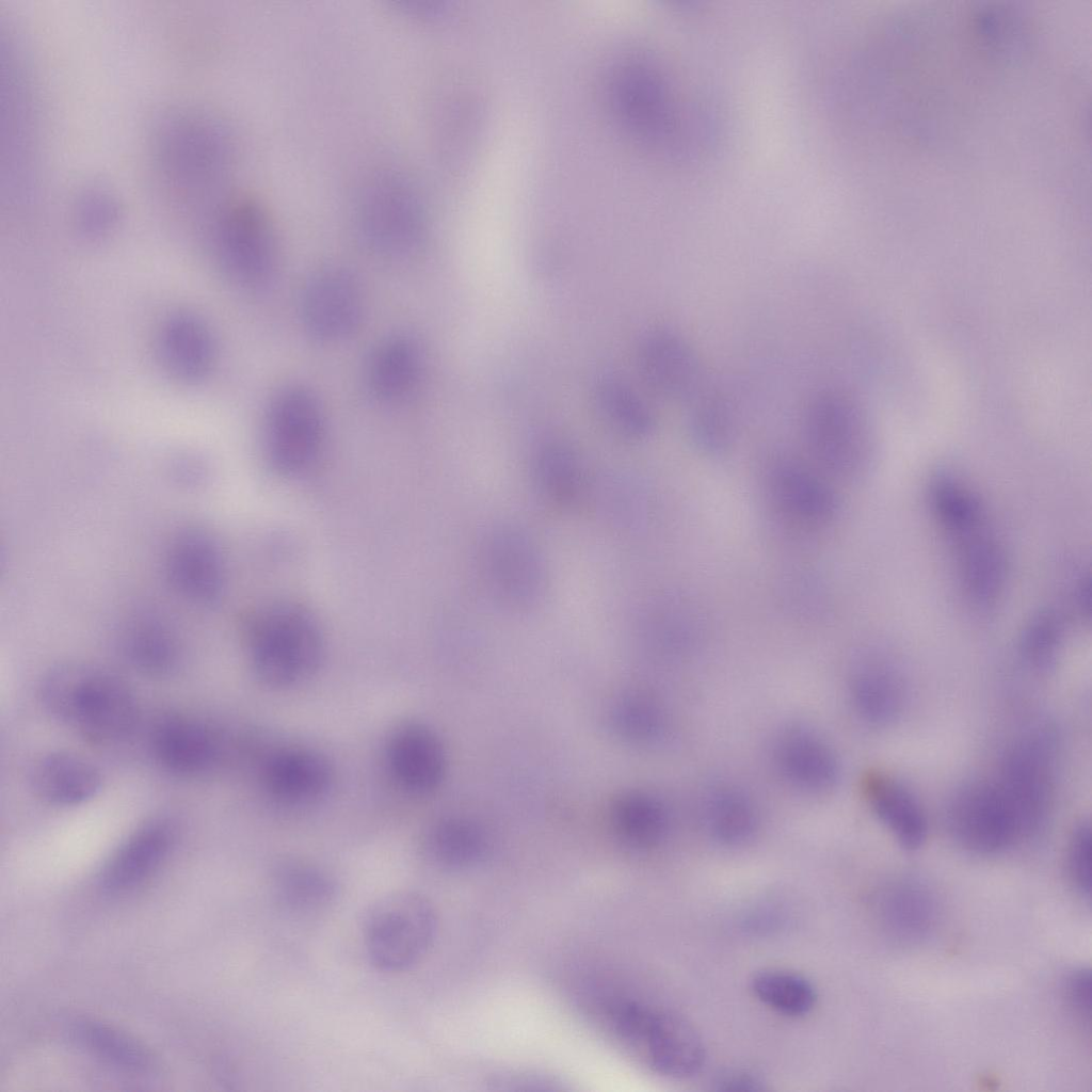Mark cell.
<instances>
[{
  "label": "cell",
  "instance_id": "cell-20",
  "mask_svg": "<svg viewBox=\"0 0 1092 1092\" xmlns=\"http://www.w3.org/2000/svg\"><path fill=\"white\" fill-rule=\"evenodd\" d=\"M532 472L541 497L559 510H572L588 495L589 479L583 464L566 441L542 440L532 454Z\"/></svg>",
  "mask_w": 1092,
  "mask_h": 1092
},
{
  "label": "cell",
  "instance_id": "cell-21",
  "mask_svg": "<svg viewBox=\"0 0 1092 1092\" xmlns=\"http://www.w3.org/2000/svg\"><path fill=\"white\" fill-rule=\"evenodd\" d=\"M705 1061V1048L695 1029L684 1018L660 1010L646 1042L641 1062L656 1073L687 1078Z\"/></svg>",
  "mask_w": 1092,
  "mask_h": 1092
},
{
  "label": "cell",
  "instance_id": "cell-24",
  "mask_svg": "<svg viewBox=\"0 0 1092 1092\" xmlns=\"http://www.w3.org/2000/svg\"><path fill=\"white\" fill-rule=\"evenodd\" d=\"M29 778L39 798L62 806L92 799L101 785V776L95 766L67 752H51L38 758L30 770Z\"/></svg>",
  "mask_w": 1092,
  "mask_h": 1092
},
{
  "label": "cell",
  "instance_id": "cell-9",
  "mask_svg": "<svg viewBox=\"0 0 1092 1092\" xmlns=\"http://www.w3.org/2000/svg\"><path fill=\"white\" fill-rule=\"evenodd\" d=\"M805 433L813 450L836 467L857 465L870 447V427L864 408L837 390L815 395L804 415Z\"/></svg>",
  "mask_w": 1092,
  "mask_h": 1092
},
{
  "label": "cell",
  "instance_id": "cell-6",
  "mask_svg": "<svg viewBox=\"0 0 1092 1092\" xmlns=\"http://www.w3.org/2000/svg\"><path fill=\"white\" fill-rule=\"evenodd\" d=\"M323 440V414L318 398L302 386L280 390L271 401L264 449L271 467L294 477L315 463Z\"/></svg>",
  "mask_w": 1092,
  "mask_h": 1092
},
{
  "label": "cell",
  "instance_id": "cell-40",
  "mask_svg": "<svg viewBox=\"0 0 1092 1092\" xmlns=\"http://www.w3.org/2000/svg\"><path fill=\"white\" fill-rule=\"evenodd\" d=\"M1069 869L1081 895L1090 899L1091 893V829L1081 822L1074 830L1069 846Z\"/></svg>",
  "mask_w": 1092,
  "mask_h": 1092
},
{
  "label": "cell",
  "instance_id": "cell-43",
  "mask_svg": "<svg viewBox=\"0 0 1092 1092\" xmlns=\"http://www.w3.org/2000/svg\"><path fill=\"white\" fill-rule=\"evenodd\" d=\"M717 1085L718 1089L725 1091H757L762 1089V1081L757 1075L742 1071L730 1072L721 1076Z\"/></svg>",
  "mask_w": 1092,
  "mask_h": 1092
},
{
  "label": "cell",
  "instance_id": "cell-18",
  "mask_svg": "<svg viewBox=\"0 0 1092 1092\" xmlns=\"http://www.w3.org/2000/svg\"><path fill=\"white\" fill-rule=\"evenodd\" d=\"M175 828L166 818H155L140 826L106 865L103 886L111 892L126 890L151 874L168 854Z\"/></svg>",
  "mask_w": 1092,
  "mask_h": 1092
},
{
  "label": "cell",
  "instance_id": "cell-30",
  "mask_svg": "<svg viewBox=\"0 0 1092 1092\" xmlns=\"http://www.w3.org/2000/svg\"><path fill=\"white\" fill-rule=\"evenodd\" d=\"M878 909L884 928L894 937L905 942L927 936L936 914L931 895L912 882H899L884 889Z\"/></svg>",
  "mask_w": 1092,
  "mask_h": 1092
},
{
  "label": "cell",
  "instance_id": "cell-4",
  "mask_svg": "<svg viewBox=\"0 0 1092 1092\" xmlns=\"http://www.w3.org/2000/svg\"><path fill=\"white\" fill-rule=\"evenodd\" d=\"M437 917L431 902L416 892H390L372 902L363 921L370 963L389 973L417 964L435 937Z\"/></svg>",
  "mask_w": 1092,
  "mask_h": 1092
},
{
  "label": "cell",
  "instance_id": "cell-36",
  "mask_svg": "<svg viewBox=\"0 0 1092 1092\" xmlns=\"http://www.w3.org/2000/svg\"><path fill=\"white\" fill-rule=\"evenodd\" d=\"M77 1033L95 1054L122 1069L145 1072L151 1066V1056L145 1047L112 1027L85 1022L78 1025Z\"/></svg>",
  "mask_w": 1092,
  "mask_h": 1092
},
{
  "label": "cell",
  "instance_id": "cell-31",
  "mask_svg": "<svg viewBox=\"0 0 1092 1092\" xmlns=\"http://www.w3.org/2000/svg\"><path fill=\"white\" fill-rule=\"evenodd\" d=\"M982 526L958 535L964 584L977 606L987 607L999 595L1003 582V559Z\"/></svg>",
  "mask_w": 1092,
  "mask_h": 1092
},
{
  "label": "cell",
  "instance_id": "cell-12",
  "mask_svg": "<svg viewBox=\"0 0 1092 1092\" xmlns=\"http://www.w3.org/2000/svg\"><path fill=\"white\" fill-rule=\"evenodd\" d=\"M363 312L360 284L346 268H322L311 275L303 289V324L317 340L337 342L351 336L359 326Z\"/></svg>",
  "mask_w": 1092,
  "mask_h": 1092
},
{
  "label": "cell",
  "instance_id": "cell-29",
  "mask_svg": "<svg viewBox=\"0 0 1092 1092\" xmlns=\"http://www.w3.org/2000/svg\"><path fill=\"white\" fill-rule=\"evenodd\" d=\"M484 832L475 822L448 817L435 822L424 835L427 858L445 870H463L480 863L486 854Z\"/></svg>",
  "mask_w": 1092,
  "mask_h": 1092
},
{
  "label": "cell",
  "instance_id": "cell-35",
  "mask_svg": "<svg viewBox=\"0 0 1092 1092\" xmlns=\"http://www.w3.org/2000/svg\"><path fill=\"white\" fill-rule=\"evenodd\" d=\"M611 723L623 738L637 743H648L663 735L665 713L652 696L630 693L624 695L613 706Z\"/></svg>",
  "mask_w": 1092,
  "mask_h": 1092
},
{
  "label": "cell",
  "instance_id": "cell-38",
  "mask_svg": "<svg viewBox=\"0 0 1092 1092\" xmlns=\"http://www.w3.org/2000/svg\"><path fill=\"white\" fill-rule=\"evenodd\" d=\"M780 473V494L792 509L812 517H821L831 511L830 495L812 478L792 468Z\"/></svg>",
  "mask_w": 1092,
  "mask_h": 1092
},
{
  "label": "cell",
  "instance_id": "cell-17",
  "mask_svg": "<svg viewBox=\"0 0 1092 1092\" xmlns=\"http://www.w3.org/2000/svg\"><path fill=\"white\" fill-rule=\"evenodd\" d=\"M333 780L327 760L307 749H284L272 754L262 769L271 797L288 804H308L324 797Z\"/></svg>",
  "mask_w": 1092,
  "mask_h": 1092
},
{
  "label": "cell",
  "instance_id": "cell-5",
  "mask_svg": "<svg viewBox=\"0 0 1092 1092\" xmlns=\"http://www.w3.org/2000/svg\"><path fill=\"white\" fill-rule=\"evenodd\" d=\"M1043 736L1025 737L1002 757L995 780L1015 819L1021 839L1046 824L1054 799V752Z\"/></svg>",
  "mask_w": 1092,
  "mask_h": 1092
},
{
  "label": "cell",
  "instance_id": "cell-34",
  "mask_svg": "<svg viewBox=\"0 0 1092 1092\" xmlns=\"http://www.w3.org/2000/svg\"><path fill=\"white\" fill-rule=\"evenodd\" d=\"M752 990L761 1002L789 1016L808 1013L816 1001V991L806 978L784 970L758 973Z\"/></svg>",
  "mask_w": 1092,
  "mask_h": 1092
},
{
  "label": "cell",
  "instance_id": "cell-25",
  "mask_svg": "<svg viewBox=\"0 0 1092 1092\" xmlns=\"http://www.w3.org/2000/svg\"><path fill=\"white\" fill-rule=\"evenodd\" d=\"M421 371L422 353L417 341L406 335H395L373 351L367 366V384L375 398L396 402L417 386Z\"/></svg>",
  "mask_w": 1092,
  "mask_h": 1092
},
{
  "label": "cell",
  "instance_id": "cell-2",
  "mask_svg": "<svg viewBox=\"0 0 1092 1092\" xmlns=\"http://www.w3.org/2000/svg\"><path fill=\"white\" fill-rule=\"evenodd\" d=\"M253 669L270 687L287 688L308 679L323 657V638L304 607L276 601L254 612L245 625Z\"/></svg>",
  "mask_w": 1092,
  "mask_h": 1092
},
{
  "label": "cell",
  "instance_id": "cell-33",
  "mask_svg": "<svg viewBox=\"0 0 1092 1092\" xmlns=\"http://www.w3.org/2000/svg\"><path fill=\"white\" fill-rule=\"evenodd\" d=\"M595 400L606 423L619 435L638 439L653 430L654 416L644 400L621 380L604 375L596 382Z\"/></svg>",
  "mask_w": 1092,
  "mask_h": 1092
},
{
  "label": "cell",
  "instance_id": "cell-37",
  "mask_svg": "<svg viewBox=\"0 0 1092 1092\" xmlns=\"http://www.w3.org/2000/svg\"><path fill=\"white\" fill-rule=\"evenodd\" d=\"M691 402L690 425L696 440L712 451L725 449L734 429L727 400L716 391H702Z\"/></svg>",
  "mask_w": 1092,
  "mask_h": 1092
},
{
  "label": "cell",
  "instance_id": "cell-28",
  "mask_svg": "<svg viewBox=\"0 0 1092 1092\" xmlns=\"http://www.w3.org/2000/svg\"><path fill=\"white\" fill-rule=\"evenodd\" d=\"M610 821L623 844L641 850L658 846L665 838L670 825L663 802L644 791L620 796L611 807Z\"/></svg>",
  "mask_w": 1092,
  "mask_h": 1092
},
{
  "label": "cell",
  "instance_id": "cell-39",
  "mask_svg": "<svg viewBox=\"0 0 1092 1092\" xmlns=\"http://www.w3.org/2000/svg\"><path fill=\"white\" fill-rule=\"evenodd\" d=\"M1061 640L1059 621L1048 613L1027 628L1021 643L1025 661L1035 669H1047L1055 661Z\"/></svg>",
  "mask_w": 1092,
  "mask_h": 1092
},
{
  "label": "cell",
  "instance_id": "cell-41",
  "mask_svg": "<svg viewBox=\"0 0 1092 1092\" xmlns=\"http://www.w3.org/2000/svg\"><path fill=\"white\" fill-rule=\"evenodd\" d=\"M1067 997L1076 1012L1085 1019L1090 1017L1091 976L1088 969L1075 971L1067 982Z\"/></svg>",
  "mask_w": 1092,
  "mask_h": 1092
},
{
  "label": "cell",
  "instance_id": "cell-14",
  "mask_svg": "<svg viewBox=\"0 0 1092 1092\" xmlns=\"http://www.w3.org/2000/svg\"><path fill=\"white\" fill-rule=\"evenodd\" d=\"M641 372L660 395L691 402L704 389L702 368L693 350L669 331L648 333L639 347Z\"/></svg>",
  "mask_w": 1092,
  "mask_h": 1092
},
{
  "label": "cell",
  "instance_id": "cell-23",
  "mask_svg": "<svg viewBox=\"0 0 1092 1092\" xmlns=\"http://www.w3.org/2000/svg\"><path fill=\"white\" fill-rule=\"evenodd\" d=\"M151 748L165 769L186 775L207 770L218 756V743L211 730L183 717L161 721L154 730Z\"/></svg>",
  "mask_w": 1092,
  "mask_h": 1092
},
{
  "label": "cell",
  "instance_id": "cell-26",
  "mask_svg": "<svg viewBox=\"0 0 1092 1092\" xmlns=\"http://www.w3.org/2000/svg\"><path fill=\"white\" fill-rule=\"evenodd\" d=\"M123 648L136 670L152 677L168 675L179 661L174 630L151 610H141L129 617L123 632Z\"/></svg>",
  "mask_w": 1092,
  "mask_h": 1092
},
{
  "label": "cell",
  "instance_id": "cell-13",
  "mask_svg": "<svg viewBox=\"0 0 1092 1092\" xmlns=\"http://www.w3.org/2000/svg\"><path fill=\"white\" fill-rule=\"evenodd\" d=\"M773 758L781 775L802 791H828L839 777L836 753L819 733L805 725L792 724L777 734Z\"/></svg>",
  "mask_w": 1092,
  "mask_h": 1092
},
{
  "label": "cell",
  "instance_id": "cell-15",
  "mask_svg": "<svg viewBox=\"0 0 1092 1092\" xmlns=\"http://www.w3.org/2000/svg\"><path fill=\"white\" fill-rule=\"evenodd\" d=\"M386 755L394 777L413 793H429L444 778V746L437 735L424 724L407 722L399 725L389 736Z\"/></svg>",
  "mask_w": 1092,
  "mask_h": 1092
},
{
  "label": "cell",
  "instance_id": "cell-19",
  "mask_svg": "<svg viewBox=\"0 0 1092 1092\" xmlns=\"http://www.w3.org/2000/svg\"><path fill=\"white\" fill-rule=\"evenodd\" d=\"M863 793L879 820L908 850L919 848L928 834L926 814L912 791L894 776L872 771L863 778Z\"/></svg>",
  "mask_w": 1092,
  "mask_h": 1092
},
{
  "label": "cell",
  "instance_id": "cell-16",
  "mask_svg": "<svg viewBox=\"0 0 1092 1092\" xmlns=\"http://www.w3.org/2000/svg\"><path fill=\"white\" fill-rule=\"evenodd\" d=\"M214 353L210 330L193 315L172 316L159 331V362L162 369L178 382L191 384L203 380L212 367Z\"/></svg>",
  "mask_w": 1092,
  "mask_h": 1092
},
{
  "label": "cell",
  "instance_id": "cell-1",
  "mask_svg": "<svg viewBox=\"0 0 1092 1092\" xmlns=\"http://www.w3.org/2000/svg\"><path fill=\"white\" fill-rule=\"evenodd\" d=\"M45 708L59 721L97 742L126 737L138 721L133 693L116 675L84 663H63L42 679Z\"/></svg>",
  "mask_w": 1092,
  "mask_h": 1092
},
{
  "label": "cell",
  "instance_id": "cell-27",
  "mask_svg": "<svg viewBox=\"0 0 1092 1092\" xmlns=\"http://www.w3.org/2000/svg\"><path fill=\"white\" fill-rule=\"evenodd\" d=\"M851 702L867 723L885 725L902 712L906 688L902 677L889 665L870 662L860 665L849 681Z\"/></svg>",
  "mask_w": 1092,
  "mask_h": 1092
},
{
  "label": "cell",
  "instance_id": "cell-22",
  "mask_svg": "<svg viewBox=\"0 0 1092 1092\" xmlns=\"http://www.w3.org/2000/svg\"><path fill=\"white\" fill-rule=\"evenodd\" d=\"M272 895L288 913L308 916L325 911L336 899L334 877L310 862L286 857L271 872Z\"/></svg>",
  "mask_w": 1092,
  "mask_h": 1092
},
{
  "label": "cell",
  "instance_id": "cell-10",
  "mask_svg": "<svg viewBox=\"0 0 1092 1092\" xmlns=\"http://www.w3.org/2000/svg\"><path fill=\"white\" fill-rule=\"evenodd\" d=\"M163 569L173 592L199 608L219 604L226 587L223 552L206 530L187 527L178 530L167 544Z\"/></svg>",
  "mask_w": 1092,
  "mask_h": 1092
},
{
  "label": "cell",
  "instance_id": "cell-11",
  "mask_svg": "<svg viewBox=\"0 0 1092 1092\" xmlns=\"http://www.w3.org/2000/svg\"><path fill=\"white\" fill-rule=\"evenodd\" d=\"M359 226L367 242L387 255H404L421 240L423 218L411 187L385 176L371 183L362 198Z\"/></svg>",
  "mask_w": 1092,
  "mask_h": 1092
},
{
  "label": "cell",
  "instance_id": "cell-8",
  "mask_svg": "<svg viewBox=\"0 0 1092 1092\" xmlns=\"http://www.w3.org/2000/svg\"><path fill=\"white\" fill-rule=\"evenodd\" d=\"M945 817L951 836L975 853H998L1021 839L995 781L975 780L958 787L948 799Z\"/></svg>",
  "mask_w": 1092,
  "mask_h": 1092
},
{
  "label": "cell",
  "instance_id": "cell-42",
  "mask_svg": "<svg viewBox=\"0 0 1092 1092\" xmlns=\"http://www.w3.org/2000/svg\"><path fill=\"white\" fill-rule=\"evenodd\" d=\"M92 199L93 198H91L89 203H84V211L82 212L84 213V218L82 223L86 232L99 234L110 225V222H112V210L110 208V204L107 200L101 202L99 196L96 202L95 199L94 202Z\"/></svg>",
  "mask_w": 1092,
  "mask_h": 1092
},
{
  "label": "cell",
  "instance_id": "cell-3",
  "mask_svg": "<svg viewBox=\"0 0 1092 1092\" xmlns=\"http://www.w3.org/2000/svg\"><path fill=\"white\" fill-rule=\"evenodd\" d=\"M477 575L485 595L502 610L524 613L545 596L544 556L528 532L512 524L493 526L476 552Z\"/></svg>",
  "mask_w": 1092,
  "mask_h": 1092
},
{
  "label": "cell",
  "instance_id": "cell-7",
  "mask_svg": "<svg viewBox=\"0 0 1092 1092\" xmlns=\"http://www.w3.org/2000/svg\"><path fill=\"white\" fill-rule=\"evenodd\" d=\"M214 241L223 270L240 286L259 288L273 277L276 267L273 231L256 203L241 199L221 210Z\"/></svg>",
  "mask_w": 1092,
  "mask_h": 1092
},
{
  "label": "cell",
  "instance_id": "cell-32",
  "mask_svg": "<svg viewBox=\"0 0 1092 1092\" xmlns=\"http://www.w3.org/2000/svg\"><path fill=\"white\" fill-rule=\"evenodd\" d=\"M704 813L709 834L724 846L743 845L758 829L759 815L754 800L735 786L713 789L707 797Z\"/></svg>",
  "mask_w": 1092,
  "mask_h": 1092
}]
</instances>
